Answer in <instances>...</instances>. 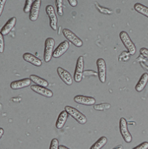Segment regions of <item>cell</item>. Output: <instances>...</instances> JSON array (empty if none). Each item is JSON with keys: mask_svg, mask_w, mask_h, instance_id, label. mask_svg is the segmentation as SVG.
<instances>
[{"mask_svg": "<svg viewBox=\"0 0 148 149\" xmlns=\"http://www.w3.org/2000/svg\"><path fill=\"white\" fill-rule=\"evenodd\" d=\"M5 5H6V0H1L0 1V16H2L4 7H5Z\"/></svg>", "mask_w": 148, "mask_h": 149, "instance_id": "obj_30", "label": "cell"}, {"mask_svg": "<svg viewBox=\"0 0 148 149\" xmlns=\"http://www.w3.org/2000/svg\"><path fill=\"white\" fill-rule=\"evenodd\" d=\"M68 115L67 112L66 111H62V112L59 114V117H58V119L56 120V129H62L63 127L65 125L66 122L67 120V118H68Z\"/></svg>", "mask_w": 148, "mask_h": 149, "instance_id": "obj_17", "label": "cell"}, {"mask_svg": "<svg viewBox=\"0 0 148 149\" xmlns=\"http://www.w3.org/2000/svg\"><path fill=\"white\" fill-rule=\"evenodd\" d=\"M96 66L98 69V76L101 83L105 84L107 79V65L103 58H99L96 61Z\"/></svg>", "mask_w": 148, "mask_h": 149, "instance_id": "obj_6", "label": "cell"}, {"mask_svg": "<svg viewBox=\"0 0 148 149\" xmlns=\"http://www.w3.org/2000/svg\"><path fill=\"white\" fill-rule=\"evenodd\" d=\"M3 134H4V129H2V128H1V129H0V138L2 137Z\"/></svg>", "mask_w": 148, "mask_h": 149, "instance_id": "obj_32", "label": "cell"}, {"mask_svg": "<svg viewBox=\"0 0 148 149\" xmlns=\"http://www.w3.org/2000/svg\"><path fill=\"white\" fill-rule=\"evenodd\" d=\"M5 49V39L4 36L0 33V53H2Z\"/></svg>", "mask_w": 148, "mask_h": 149, "instance_id": "obj_27", "label": "cell"}, {"mask_svg": "<svg viewBox=\"0 0 148 149\" xmlns=\"http://www.w3.org/2000/svg\"><path fill=\"white\" fill-rule=\"evenodd\" d=\"M67 2H68L69 5L72 7H76L78 5V2H77L76 0H68Z\"/></svg>", "mask_w": 148, "mask_h": 149, "instance_id": "obj_31", "label": "cell"}, {"mask_svg": "<svg viewBox=\"0 0 148 149\" xmlns=\"http://www.w3.org/2000/svg\"><path fill=\"white\" fill-rule=\"evenodd\" d=\"M140 53L142 56H144L145 58H147L148 60V49L144 47L140 49Z\"/></svg>", "mask_w": 148, "mask_h": 149, "instance_id": "obj_29", "label": "cell"}, {"mask_svg": "<svg viewBox=\"0 0 148 149\" xmlns=\"http://www.w3.org/2000/svg\"><path fill=\"white\" fill-rule=\"evenodd\" d=\"M148 83V74L147 73H144L141 76L140 79H139V82L137 83L136 86H135V89L138 92H141L146 87L147 84Z\"/></svg>", "mask_w": 148, "mask_h": 149, "instance_id": "obj_18", "label": "cell"}, {"mask_svg": "<svg viewBox=\"0 0 148 149\" xmlns=\"http://www.w3.org/2000/svg\"><path fill=\"white\" fill-rule=\"evenodd\" d=\"M84 61L83 56H79L76 61V66L74 75H73V80L76 83H80L82 81L83 74H84Z\"/></svg>", "mask_w": 148, "mask_h": 149, "instance_id": "obj_5", "label": "cell"}, {"mask_svg": "<svg viewBox=\"0 0 148 149\" xmlns=\"http://www.w3.org/2000/svg\"><path fill=\"white\" fill-rule=\"evenodd\" d=\"M73 100L76 103L84 106H94L96 103V99L94 97L84 95H76L74 97Z\"/></svg>", "mask_w": 148, "mask_h": 149, "instance_id": "obj_10", "label": "cell"}, {"mask_svg": "<svg viewBox=\"0 0 148 149\" xmlns=\"http://www.w3.org/2000/svg\"><path fill=\"white\" fill-rule=\"evenodd\" d=\"M55 3H56V8H57L58 15L62 16L63 15V8H64V1H62V0H56Z\"/></svg>", "mask_w": 148, "mask_h": 149, "instance_id": "obj_24", "label": "cell"}, {"mask_svg": "<svg viewBox=\"0 0 148 149\" xmlns=\"http://www.w3.org/2000/svg\"><path fill=\"white\" fill-rule=\"evenodd\" d=\"M113 149H123V146L121 145H119L118 146H116V147H115Z\"/></svg>", "mask_w": 148, "mask_h": 149, "instance_id": "obj_34", "label": "cell"}, {"mask_svg": "<svg viewBox=\"0 0 148 149\" xmlns=\"http://www.w3.org/2000/svg\"><path fill=\"white\" fill-rule=\"evenodd\" d=\"M59 149H70V148H68L67 147H66V146H63V145H60V146H59Z\"/></svg>", "mask_w": 148, "mask_h": 149, "instance_id": "obj_33", "label": "cell"}, {"mask_svg": "<svg viewBox=\"0 0 148 149\" xmlns=\"http://www.w3.org/2000/svg\"><path fill=\"white\" fill-rule=\"evenodd\" d=\"M59 140L56 138H53L51 142V146H50V149H59Z\"/></svg>", "mask_w": 148, "mask_h": 149, "instance_id": "obj_26", "label": "cell"}, {"mask_svg": "<svg viewBox=\"0 0 148 149\" xmlns=\"http://www.w3.org/2000/svg\"><path fill=\"white\" fill-rule=\"evenodd\" d=\"M16 24V17H12L9 19V20L5 23V25L2 27L1 29V34L3 36H6L11 33L12 30L14 28L15 25Z\"/></svg>", "mask_w": 148, "mask_h": 149, "instance_id": "obj_15", "label": "cell"}, {"mask_svg": "<svg viewBox=\"0 0 148 149\" xmlns=\"http://www.w3.org/2000/svg\"><path fill=\"white\" fill-rule=\"evenodd\" d=\"M30 79L36 85H38V86H43V87H48V85H49V83L48 82V81H46L44 78H41V77L37 76L36 74H31V75H30Z\"/></svg>", "mask_w": 148, "mask_h": 149, "instance_id": "obj_19", "label": "cell"}, {"mask_svg": "<svg viewBox=\"0 0 148 149\" xmlns=\"http://www.w3.org/2000/svg\"><path fill=\"white\" fill-rule=\"evenodd\" d=\"M23 59L24 61H25L27 63H31L32 65L35 66V67H41L42 65V62L40 60L39 58L35 56L34 55L31 54V53H29V52H26L23 55Z\"/></svg>", "mask_w": 148, "mask_h": 149, "instance_id": "obj_16", "label": "cell"}, {"mask_svg": "<svg viewBox=\"0 0 148 149\" xmlns=\"http://www.w3.org/2000/svg\"><path fill=\"white\" fill-rule=\"evenodd\" d=\"M41 5V2L40 0H35L34 2L32 8L30 9V15H29V19L31 22H36L38 19Z\"/></svg>", "mask_w": 148, "mask_h": 149, "instance_id": "obj_12", "label": "cell"}, {"mask_svg": "<svg viewBox=\"0 0 148 149\" xmlns=\"http://www.w3.org/2000/svg\"><path fill=\"white\" fill-rule=\"evenodd\" d=\"M107 139L106 136H102L94 143L90 149H102L105 145L107 144Z\"/></svg>", "mask_w": 148, "mask_h": 149, "instance_id": "obj_21", "label": "cell"}, {"mask_svg": "<svg viewBox=\"0 0 148 149\" xmlns=\"http://www.w3.org/2000/svg\"><path fill=\"white\" fill-rule=\"evenodd\" d=\"M55 46V40L51 37L46 38L45 42V49H44V61L46 63L51 61L53 58V49Z\"/></svg>", "mask_w": 148, "mask_h": 149, "instance_id": "obj_3", "label": "cell"}, {"mask_svg": "<svg viewBox=\"0 0 148 149\" xmlns=\"http://www.w3.org/2000/svg\"><path fill=\"white\" fill-rule=\"evenodd\" d=\"M45 11H46L47 15L50 19V26L52 28V30H57L58 19L56 13H55L54 8L52 5H49L45 8Z\"/></svg>", "mask_w": 148, "mask_h": 149, "instance_id": "obj_8", "label": "cell"}, {"mask_svg": "<svg viewBox=\"0 0 148 149\" xmlns=\"http://www.w3.org/2000/svg\"><path fill=\"white\" fill-rule=\"evenodd\" d=\"M62 33L64 35V36L70 41V43L73 44L74 46L77 47H81L83 45V41H81V38H79L73 32L69 29H64L62 30Z\"/></svg>", "mask_w": 148, "mask_h": 149, "instance_id": "obj_7", "label": "cell"}, {"mask_svg": "<svg viewBox=\"0 0 148 149\" xmlns=\"http://www.w3.org/2000/svg\"><path fill=\"white\" fill-rule=\"evenodd\" d=\"M65 111H67V114L71 116L72 118L75 120L78 123H79L80 125H84L88 122L86 116L83 114L81 112H80L78 109H76L74 107L66 106L65 108Z\"/></svg>", "mask_w": 148, "mask_h": 149, "instance_id": "obj_1", "label": "cell"}, {"mask_svg": "<svg viewBox=\"0 0 148 149\" xmlns=\"http://www.w3.org/2000/svg\"><path fill=\"white\" fill-rule=\"evenodd\" d=\"M134 9L136 12L148 18V8L141 3H136L134 5Z\"/></svg>", "mask_w": 148, "mask_h": 149, "instance_id": "obj_20", "label": "cell"}, {"mask_svg": "<svg viewBox=\"0 0 148 149\" xmlns=\"http://www.w3.org/2000/svg\"><path fill=\"white\" fill-rule=\"evenodd\" d=\"M119 37L123 45H124L126 49H128L129 54L131 56L135 55L136 52V46L133 42L128 33L126 31H121L119 34Z\"/></svg>", "mask_w": 148, "mask_h": 149, "instance_id": "obj_2", "label": "cell"}, {"mask_svg": "<svg viewBox=\"0 0 148 149\" xmlns=\"http://www.w3.org/2000/svg\"><path fill=\"white\" fill-rule=\"evenodd\" d=\"M133 149H148V143L147 142H143Z\"/></svg>", "mask_w": 148, "mask_h": 149, "instance_id": "obj_28", "label": "cell"}, {"mask_svg": "<svg viewBox=\"0 0 148 149\" xmlns=\"http://www.w3.org/2000/svg\"><path fill=\"white\" fill-rule=\"evenodd\" d=\"M30 89H31V90L34 91V92L41 95V96H44V97H52L53 96V91L46 87L38 86V85H36L35 84V85H31L30 86Z\"/></svg>", "mask_w": 148, "mask_h": 149, "instance_id": "obj_13", "label": "cell"}, {"mask_svg": "<svg viewBox=\"0 0 148 149\" xmlns=\"http://www.w3.org/2000/svg\"><path fill=\"white\" fill-rule=\"evenodd\" d=\"M57 73L59 78H61L63 82L67 85V86H71L73 83V78L72 77L71 74L68 71L65 70L62 67H58Z\"/></svg>", "mask_w": 148, "mask_h": 149, "instance_id": "obj_9", "label": "cell"}, {"mask_svg": "<svg viewBox=\"0 0 148 149\" xmlns=\"http://www.w3.org/2000/svg\"><path fill=\"white\" fill-rule=\"evenodd\" d=\"M34 1H33V0H26L24 8H23L24 13H30V9H31V8H32V5L33 4H34Z\"/></svg>", "mask_w": 148, "mask_h": 149, "instance_id": "obj_25", "label": "cell"}, {"mask_svg": "<svg viewBox=\"0 0 148 149\" xmlns=\"http://www.w3.org/2000/svg\"><path fill=\"white\" fill-rule=\"evenodd\" d=\"M111 107V105L108 103H99V104L94 105L93 109L97 111H105V110L109 109Z\"/></svg>", "mask_w": 148, "mask_h": 149, "instance_id": "obj_22", "label": "cell"}, {"mask_svg": "<svg viewBox=\"0 0 148 149\" xmlns=\"http://www.w3.org/2000/svg\"><path fill=\"white\" fill-rule=\"evenodd\" d=\"M31 84V80L30 78H23L19 81H15L11 83V88L13 90H18V89H22L24 88L27 87Z\"/></svg>", "mask_w": 148, "mask_h": 149, "instance_id": "obj_14", "label": "cell"}, {"mask_svg": "<svg viewBox=\"0 0 148 149\" xmlns=\"http://www.w3.org/2000/svg\"><path fill=\"white\" fill-rule=\"evenodd\" d=\"M119 130L123 140L127 143H130L133 140V136L128 130V122L125 118H121L119 120Z\"/></svg>", "mask_w": 148, "mask_h": 149, "instance_id": "obj_4", "label": "cell"}, {"mask_svg": "<svg viewBox=\"0 0 148 149\" xmlns=\"http://www.w3.org/2000/svg\"><path fill=\"white\" fill-rule=\"evenodd\" d=\"M95 5H96V8H97L98 10H99L101 13H102V14H107V15L113 14V10H112L111 9H109V8L101 6V5H99V3H97V2H96Z\"/></svg>", "mask_w": 148, "mask_h": 149, "instance_id": "obj_23", "label": "cell"}, {"mask_svg": "<svg viewBox=\"0 0 148 149\" xmlns=\"http://www.w3.org/2000/svg\"><path fill=\"white\" fill-rule=\"evenodd\" d=\"M69 47H70V43L67 41H62V43L55 49L53 53V57L54 58H58L61 57L65 53L67 50H68Z\"/></svg>", "mask_w": 148, "mask_h": 149, "instance_id": "obj_11", "label": "cell"}]
</instances>
